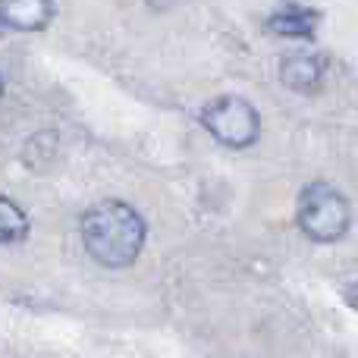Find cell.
I'll list each match as a JSON object with an SVG mask.
<instances>
[{"label": "cell", "mask_w": 358, "mask_h": 358, "mask_svg": "<svg viewBox=\"0 0 358 358\" xmlns=\"http://www.w3.org/2000/svg\"><path fill=\"white\" fill-rule=\"evenodd\" d=\"M0 98H3V79H0Z\"/></svg>", "instance_id": "30bf717a"}, {"label": "cell", "mask_w": 358, "mask_h": 358, "mask_svg": "<svg viewBox=\"0 0 358 358\" xmlns=\"http://www.w3.org/2000/svg\"><path fill=\"white\" fill-rule=\"evenodd\" d=\"M343 296H346V302H349V305H352V308L358 311V280H355L352 286H346V292H343Z\"/></svg>", "instance_id": "ba28073f"}, {"label": "cell", "mask_w": 358, "mask_h": 358, "mask_svg": "<svg viewBox=\"0 0 358 358\" xmlns=\"http://www.w3.org/2000/svg\"><path fill=\"white\" fill-rule=\"evenodd\" d=\"M299 227L315 242H336L349 229V201L327 182H311L299 195Z\"/></svg>", "instance_id": "7a4b0ae2"}, {"label": "cell", "mask_w": 358, "mask_h": 358, "mask_svg": "<svg viewBox=\"0 0 358 358\" xmlns=\"http://www.w3.org/2000/svg\"><path fill=\"white\" fill-rule=\"evenodd\" d=\"M82 242L101 267H129L145 245V220L126 201H98L82 217Z\"/></svg>", "instance_id": "6da1fadb"}, {"label": "cell", "mask_w": 358, "mask_h": 358, "mask_svg": "<svg viewBox=\"0 0 358 358\" xmlns=\"http://www.w3.org/2000/svg\"><path fill=\"white\" fill-rule=\"evenodd\" d=\"M317 22H321V13L311 10L302 3H283L271 13L267 19V31L280 38H315Z\"/></svg>", "instance_id": "8992f818"}, {"label": "cell", "mask_w": 358, "mask_h": 358, "mask_svg": "<svg viewBox=\"0 0 358 358\" xmlns=\"http://www.w3.org/2000/svg\"><path fill=\"white\" fill-rule=\"evenodd\" d=\"M324 69H327V60L321 54H289L280 63V82L292 92L311 94L321 88Z\"/></svg>", "instance_id": "277c9868"}, {"label": "cell", "mask_w": 358, "mask_h": 358, "mask_svg": "<svg viewBox=\"0 0 358 358\" xmlns=\"http://www.w3.org/2000/svg\"><path fill=\"white\" fill-rule=\"evenodd\" d=\"M54 19L50 0H0V25L16 31H41Z\"/></svg>", "instance_id": "5b68a950"}, {"label": "cell", "mask_w": 358, "mask_h": 358, "mask_svg": "<svg viewBox=\"0 0 358 358\" xmlns=\"http://www.w3.org/2000/svg\"><path fill=\"white\" fill-rule=\"evenodd\" d=\"M151 6H155V10H173L176 3H182V0H148Z\"/></svg>", "instance_id": "9c48e42d"}, {"label": "cell", "mask_w": 358, "mask_h": 358, "mask_svg": "<svg viewBox=\"0 0 358 358\" xmlns=\"http://www.w3.org/2000/svg\"><path fill=\"white\" fill-rule=\"evenodd\" d=\"M201 123L227 148H248V145L258 142V132H261L258 110L245 98H236V94L210 101L201 110Z\"/></svg>", "instance_id": "3957f363"}, {"label": "cell", "mask_w": 358, "mask_h": 358, "mask_svg": "<svg viewBox=\"0 0 358 358\" xmlns=\"http://www.w3.org/2000/svg\"><path fill=\"white\" fill-rule=\"evenodd\" d=\"M29 236V217L10 198H0V245H16Z\"/></svg>", "instance_id": "52a82bcc"}]
</instances>
